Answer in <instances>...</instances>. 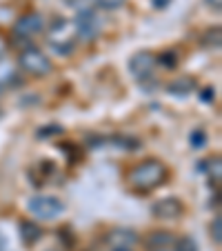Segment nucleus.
Segmentation results:
<instances>
[{
    "instance_id": "obj_8",
    "label": "nucleus",
    "mask_w": 222,
    "mask_h": 251,
    "mask_svg": "<svg viewBox=\"0 0 222 251\" xmlns=\"http://www.w3.org/2000/svg\"><path fill=\"white\" fill-rule=\"evenodd\" d=\"M151 213L160 220H175L184 213V204L180 202L178 198L169 196V198H162V200H158V202H153Z\"/></svg>"
},
{
    "instance_id": "obj_30",
    "label": "nucleus",
    "mask_w": 222,
    "mask_h": 251,
    "mask_svg": "<svg viewBox=\"0 0 222 251\" xmlns=\"http://www.w3.org/2000/svg\"><path fill=\"white\" fill-rule=\"evenodd\" d=\"M0 116H2V109H0Z\"/></svg>"
},
{
    "instance_id": "obj_12",
    "label": "nucleus",
    "mask_w": 222,
    "mask_h": 251,
    "mask_svg": "<svg viewBox=\"0 0 222 251\" xmlns=\"http://www.w3.org/2000/svg\"><path fill=\"white\" fill-rule=\"evenodd\" d=\"M18 231H20V238H23L25 245H36V242L40 240V236H43V229L33 223V220H23V223L18 225Z\"/></svg>"
},
{
    "instance_id": "obj_16",
    "label": "nucleus",
    "mask_w": 222,
    "mask_h": 251,
    "mask_svg": "<svg viewBox=\"0 0 222 251\" xmlns=\"http://www.w3.org/2000/svg\"><path fill=\"white\" fill-rule=\"evenodd\" d=\"M109 142H114L118 149H127V151L140 149V140H136V138H131V136H111Z\"/></svg>"
},
{
    "instance_id": "obj_15",
    "label": "nucleus",
    "mask_w": 222,
    "mask_h": 251,
    "mask_svg": "<svg viewBox=\"0 0 222 251\" xmlns=\"http://www.w3.org/2000/svg\"><path fill=\"white\" fill-rule=\"evenodd\" d=\"M200 169L207 171L209 178H211V185L216 182V187H218V182H220V171H222V167H220V158L216 156V158H209V160H202Z\"/></svg>"
},
{
    "instance_id": "obj_29",
    "label": "nucleus",
    "mask_w": 222,
    "mask_h": 251,
    "mask_svg": "<svg viewBox=\"0 0 222 251\" xmlns=\"http://www.w3.org/2000/svg\"><path fill=\"white\" fill-rule=\"evenodd\" d=\"M87 251H98V249H87Z\"/></svg>"
},
{
    "instance_id": "obj_11",
    "label": "nucleus",
    "mask_w": 222,
    "mask_h": 251,
    "mask_svg": "<svg viewBox=\"0 0 222 251\" xmlns=\"http://www.w3.org/2000/svg\"><path fill=\"white\" fill-rule=\"evenodd\" d=\"M167 91H169L171 96H180V98H184V96H189L191 91H196V80L189 76H180L175 78V80H171L169 85H167Z\"/></svg>"
},
{
    "instance_id": "obj_17",
    "label": "nucleus",
    "mask_w": 222,
    "mask_h": 251,
    "mask_svg": "<svg viewBox=\"0 0 222 251\" xmlns=\"http://www.w3.org/2000/svg\"><path fill=\"white\" fill-rule=\"evenodd\" d=\"M173 249L175 251H198V242L191 236H182L178 240H173Z\"/></svg>"
},
{
    "instance_id": "obj_6",
    "label": "nucleus",
    "mask_w": 222,
    "mask_h": 251,
    "mask_svg": "<svg viewBox=\"0 0 222 251\" xmlns=\"http://www.w3.org/2000/svg\"><path fill=\"white\" fill-rule=\"evenodd\" d=\"M100 27H102V20L98 18V14L94 9H82L76 16V20H74L76 38H80V40H94L100 33Z\"/></svg>"
},
{
    "instance_id": "obj_23",
    "label": "nucleus",
    "mask_w": 222,
    "mask_h": 251,
    "mask_svg": "<svg viewBox=\"0 0 222 251\" xmlns=\"http://www.w3.org/2000/svg\"><path fill=\"white\" fill-rule=\"evenodd\" d=\"M67 233H69V227H62L58 236H60L62 240H65V245H67V247H71V245H74V233H71V236H67Z\"/></svg>"
},
{
    "instance_id": "obj_21",
    "label": "nucleus",
    "mask_w": 222,
    "mask_h": 251,
    "mask_svg": "<svg viewBox=\"0 0 222 251\" xmlns=\"http://www.w3.org/2000/svg\"><path fill=\"white\" fill-rule=\"evenodd\" d=\"M96 2H98L100 9L116 11V9H120V7H124V2H127V0H96Z\"/></svg>"
},
{
    "instance_id": "obj_14",
    "label": "nucleus",
    "mask_w": 222,
    "mask_h": 251,
    "mask_svg": "<svg viewBox=\"0 0 222 251\" xmlns=\"http://www.w3.org/2000/svg\"><path fill=\"white\" fill-rule=\"evenodd\" d=\"M202 45L207 49H220V45H222V29L218 27H209L207 31L202 33Z\"/></svg>"
},
{
    "instance_id": "obj_1",
    "label": "nucleus",
    "mask_w": 222,
    "mask_h": 251,
    "mask_svg": "<svg viewBox=\"0 0 222 251\" xmlns=\"http://www.w3.org/2000/svg\"><path fill=\"white\" fill-rule=\"evenodd\" d=\"M169 178V169L162 160H156V158H149V160H142L138 165H133L131 169L127 171V185L131 191L136 194H149V191L162 187Z\"/></svg>"
},
{
    "instance_id": "obj_3",
    "label": "nucleus",
    "mask_w": 222,
    "mask_h": 251,
    "mask_svg": "<svg viewBox=\"0 0 222 251\" xmlns=\"http://www.w3.org/2000/svg\"><path fill=\"white\" fill-rule=\"evenodd\" d=\"M49 47L60 56H69L76 47V29L71 27L69 20L56 18L49 27Z\"/></svg>"
},
{
    "instance_id": "obj_22",
    "label": "nucleus",
    "mask_w": 222,
    "mask_h": 251,
    "mask_svg": "<svg viewBox=\"0 0 222 251\" xmlns=\"http://www.w3.org/2000/svg\"><path fill=\"white\" fill-rule=\"evenodd\" d=\"M58 133H62V127H58V125H47V129H40V131H38V138L58 136Z\"/></svg>"
},
{
    "instance_id": "obj_25",
    "label": "nucleus",
    "mask_w": 222,
    "mask_h": 251,
    "mask_svg": "<svg viewBox=\"0 0 222 251\" xmlns=\"http://www.w3.org/2000/svg\"><path fill=\"white\" fill-rule=\"evenodd\" d=\"M151 2H153V7H156V9H167L171 0H151Z\"/></svg>"
},
{
    "instance_id": "obj_7",
    "label": "nucleus",
    "mask_w": 222,
    "mask_h": 251,
    "mask_svg": "<svg viewBox=\"0 0 222 251\" xmlns=\"http://www.w3.org/2000/svg\"><path fill=\"white\" fill-rule=\"evenodd\" d=\"M153 67H156V56L151 51H138L129 60V74L136 80H149L153 76Z\"/></svg>"
},
{
    "instance_id": "obj_5",
    "label": "nucleus",
    "mask_w": 222,
    "mask_h": 251,
    "mask_svg": "<svg viewBox=\"0 0 222 251\" xmlns=\"http://www.w3.org/2000/svg\"><path fill=\"white\" fill-rule=\"evenodd\" d=\"M27 209L38 220H53L65 211V202L56 196H33L27 202Z\"/></svg>"
},
{
    "instance_id": "obj_28",
    "label": "nucleus",
    "mask_w": 222,
    "mask_h": 251,
    "mask_svg": "<svg viewBox=\"0 0 222 251\" xmlns=\"http://www.w3.org/2000/svg\"><path fill=\"white\" fill-rule=\"evenodd\" d=\"M109 251H133V249H123V247H118V249H109Z\"/></svg>"
},
{
    "instance_id": "obj_20",
    "label": "nucleus",
    "mask_w": 222,
    "mask_h": 251,
    "mask_svg": "<svg viewBox=\"0 0 222 251\" xmlns=\"http://www.w3.org/2000/svg\"><path fill=\"white\" fill-rule=\"evenodd\" d=\"M211 238H213V242H216V245H220V242H222V218H220V216H216V218H213V223H211Z\"/></svg>"
},
{
    "instance_id": "obj_24",
    "label": "nucleus",
    "mask_w": 222,
    "mask_h": 251,
    "mask_svg": "<svg viewBox=\"0 0 222 251\" xmlns=\"http://www.w3.org/2000/svg\"><path fill=\"white\" fill-rule=\"evenodd\" d=\"M207 2V7H211L213 11H220L222 9V0H204Z\"/></svg>"
},
{
    "instance_id": "obj_10",
    "label": "nucleus",
    "mask_w": 222,
    "mask_h": 251,
    "mask_svg": "<svg viewBox=\"0 0 222 251\" xmlns=\"http://www.w3.org/2000/svg\"><path fill=\"white\" fill-rule=\"evenodd\" d=\"M175 238L171 236V231H149L142 240V245L149 251H167L171 245H173Z\"/></svg>"
},
{
    "instance_id": "obj_4",
    "label": "nucleus",
    "mask_w": 222,
    "mask_h": 251,
    "mask_svg": "<svg viewBox=\"0 0 222 251\" xmlns=\"http://www.w3.org/2000/svg\"><path fill=\"white\" fill-rule=\"evenodd\" d=\"M18 67L25 74H29V76L43 78L51 71V60H49V56H45L40 49H36L31 45V47L23 49V51L18 53Z\"/></svg>"
},
{
    "instance_id": "obj_26",
    "label": "nucleus",
    "mask_w": 222,
    "mask_h": 251,
    "mask_svg": "<svg viewBox=\"0 0 222 251\" xmlns=\"http://www.w3.org/2000/svg\"><path fill=\"white\" fill-rule=\"evenodd\" d=\"M213 89H204V94H202V100H213Z\"/></svg>"
},
{
    "instance_id": "obj_27",
    "label": "nucleus",
    "mask_w": 222,
    "mask_h": 251,
    "mask_svg": "<svg viewBox=\"0 0 222 251\" xmlns=\"http://www.w3.org/2000/svg\"><path fill=\"white\" fill-rule=\"evenodd\" d=\"M7 249V238L0 233V251H5Z\"/></svg>"
},
{
    "instance_id": "obj_9",
    "label": "nucleus",
    "mask_w": 222,
    "mask_h": 251,
    "mask_svg": "<svg viewBox=\"0 0 222 251\" xmlns=\"http://www.w3.org/2000/svg\"><path fill=\"white\" fill-rule=\"evenodd\" d=\"M138 242V233L133 229H114L107 233V245L109 249H133V245Z\"/></svg>"
},
{
    "instance_id": "obj_18",
    "label": "nucleus",
    "mask_w": 222,
    "mask_h": 251,
    "mask_svg": "<svg viewBox=\"0 0 222 251\" xmlns=\"http://www.w3.org/2000/svg\"><path fill=\"white\" fill-rule=\"evenodd\" d=\"M156 65H162L165 69H173V67L178 65V53H175V51L160 53V58H156Z\"/></svg>"
},
{
    "instance_id": "obj_19",
    "label": "nucleus",
    "mask_w": 222,
    "mask_h": 251,
    "mask_svg": "<svg viewBox=\"0 0 222 251\" xmlns=\"http://www.w3.org/2000/svg\"><path fill=\"white\" fill-rule=\"evenodd\" d=\"M204 145H207V133H204L202 129H196V131L191 133V147H194V149H202Z\"/></svg>"
},
{
    "instance_id": "obj_2",
    "label": "nucleus",
    "mask_w": 222,
    "mask_h": 251,
    "mask_svg": "<svg viewBox=\"0 0 222 251\" xmlns=\"http://www.w3.org/2000/svg\"><path fill=\"white\" fill-rule=\"evenodd\" d=\"M45 29V20L38 11H27L23 14L14 25V31H11V45L18 47L20 45V51L27 47H31V38L38 36L40 31Z\"/></svg>"
},
{
    "instance_id": "obj_13",
    "label": "nucleus",
    "mask_w": 222,
    "mask_h": 251,
    "mask_svg": "<svg viewBox=\"0 0 222 251\" xmlns=\"http://www.w3.org/2000/svg\"><path fill=\"white\" fill-rule=\"evenodd\" d=\"M51 174H56V167H53L51 160H40L36 162V167L31 169V178L33 185H45V182L51 178Z\"/></svg>"
}]
</instances>
